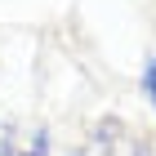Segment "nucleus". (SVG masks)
<instances>
[{
    "instance_id": "nucleus-1",
    "label": "nucleus",
    "mask_w": 156,
    "mask_h": 156,
    "mask_svg": "<svg viewBox=\"0 0 156 156\" xmlns=\"http://www.w3.org/2000/svg\"><path fill=\"white\" fill-rule=\"evenodd\" d=\"M45 152H49V134H45V129H40V134H36V138H31V147H27V152H23V156H45Z\"/></svg>"
},
{
    "instance_id": "nucleus-2",
    "label": "nucleus",
    "mask_w": 156,
    "mask_h": 156,
    "mask_svg": "<svg viewBox=\"0 0 156 156\" xmlns=\"http://www.w3.org/2000/svg\"><path fill=\"white\" fill-rule=\"evenodd\" d=\"M143 89H147V98L156 103V54H152V62H147V76H143Z\"/></svg>"
}]
</instances>
